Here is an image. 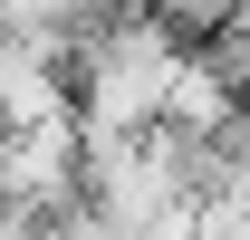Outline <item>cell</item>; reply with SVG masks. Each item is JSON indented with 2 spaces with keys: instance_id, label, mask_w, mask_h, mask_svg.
<instances>
[{
  "instance_id": "cell-1",
  "label": "cell",
  "mask_w": 250,
  "mask_h": 240,
  "mask_svg": "<svg viewBox=\"0 0 250 240\" xmlns=\"http://www.w3.org/2000/svg\"><path fill=\"white\" fill-rule=\"evenodd\" d=\"M67 116V39H0V135Z\"/></svg>"
}]
</instances>
